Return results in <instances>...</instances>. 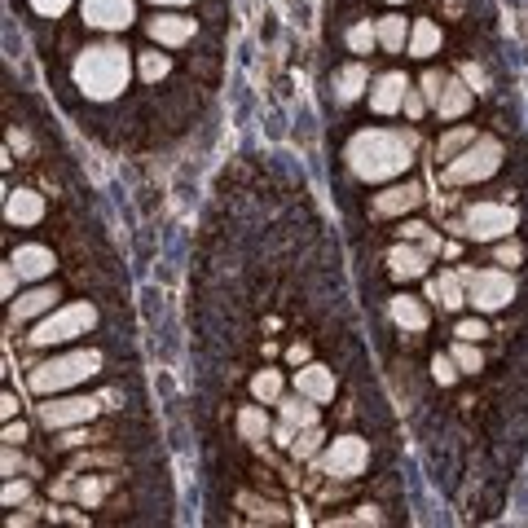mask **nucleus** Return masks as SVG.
Wrapping results in <instances>:
<instances>
[{"mask_svg":"<svg viewBox=\"0 0 528 528\" xmlns=\"http://www.w3.org/2000/svg\"><path fill=\"white\" fill-rule=\"evenodd\" d=\"M102 370V352L93 348H80V352H66V357H53L44 361V366L31 370V392L36 396H53L62 388H75V383H84L88 374Z\"/></svg>","mask_w":528,"mask_h":528,"instance_id":"3","label":"nucleus"},{"mask_svg":"<svg viewBox=\"0 0 528 528\" xmlns=\"http://www.w3.org/2000/svg\"><path fill=\"white\" fill-rule=\"evenodd\" d=\"M97 410H102V401H93V396H53V401L40 405V423L49 432H66V427L88 423Z\"/></svg>","mask_w":528,"mask_h":528,"instance_id":"7","label":"nucleus"},{"mask_svg":"<svg viewBox=\"0 0 528 528\" xmlns=\"http://www.w3.org/2000/svg\"><path fill=\"white\" fill-rule=\"evenodd\" d=\"M22 440H27V427H22V423H9V427H5V445H22Z\"/></svg>","mask_w":528,"mask_h":528,"instance_id":"45","label":"nucleus"},{"mask_svg":"<svg viewBox=\"0 0 528 528\" xmlns=\"http://www.w3.org/2000/svg\"><path fill=\"white\" fill-rule=\"evenodd\" d=\"M27 484H22V480H9L5 484V493H0V502H5V506H18V502H27Z\"/></svg>","mask_w":528,"mask_h":528,"instance_id":"37","label":"nucleus"},{"mask_svg":"<svg viewBox=\"0 0 528 528\" xmlns=\"http://www.w3.org/2000/svg\"><path fill=\"white\" fill-rule=\"evenodd\" d=\"M366 84H370L366 62H348V66H339V75H335V97L339 102H357V97L366 93Z\"/></svg>","mask_w":528,"mask_h":528,"instance_id":"20","label":"nucleus"},{"mask_svg":"<svg viewBox=\"0 0 528 528\" xmlns=\"http://www.w3.org/2000/svg\"><path fill=\"white\" fill-rule=\"evenodd\" d=\"M515 225H520V216H515V207H506V203H476V207H467V238L493 242V238H506Z\"/></svg>","mask_w":528,"mask_h":528,"instance_id":"8","label":"nucleus"},{"mask_svg":"<svg viewBox=\"0 0 528 528\" xmlns=\"http://www.w3.org/2000/svg\"><path fill=\"white\" fill-rule=\"evenodd\" d=\"M423 251H427V256H436V251H440V238L427 234V238H423Z\"/></svg>","mask_w":528,"mask_h":528,"instance_id":"49","label":"nucleus"},{"mask_svg":"<svg viewBox=\"0 0 528 528\" xmlns=\"http://www.w3.org/2000/svg\"><path fill=\"white\" fill-rule=\"evenodd\" d=\"M66 5H71V0H31V9H36V14H44V18H62Z\"/></svg>","mask_w":528,"mask_h":528,"instance_id":"36","label":"nucleus"},{"mask_svg":"<svg viewBox=\"0 0 528 528\" xmlns=\"http://www.w3.org/2000/svg\"><path fill=\"white\" fill-rule=\"evenodd\" d=\"M150 40L154 44H163V49H181L185 40L194 36V18H181V14H159V18H150Z\"/></svg>","mask_w":528,"mask_h":528,"instance_id":"12","label":"nucleus"},{"mask_svg":"<svg viewBox=\"0 0 528 528\" xmlns=\"http://www.w3.org/2000/svg\"><path fill=\"white\" fill-rule=\"evenodd\" d=\"M462 80H467V88H476V93H484V88H489V75H484V66H476V62L462 66Z\"/></svg>","mask_w":528,"mask_h":528,"instance_id":"35","label":"nucleus"},{"mask_svg":"<svg viewBox=\"0 0 528 528\" xmlns=\"http://www.w3.org/2000/svg\"><path fill=\"white\" fill-rule=\"evenodd\" d=\"M295 388H300V396H308V401H330L335 396V374H330L326 366H304L300 374H295Z\"/></svg>","mask_w":528,"mask_h":528,"instance_id":"15","label":"nucleus"},{"mask_svg":"<svg viewBox=\"0 0 528 528\" xmlns=\"http://www.w3.org/2000/svg\"><path fill=\"white\" fill-rule=\"evenodd\" d=\"M379 44L388 53H401L405 49V18L392 14V18H379Z\"/></svg>","mask_w":528,"mask_h":528,"instance_id":"28","label":"nucleus"},{"mask_svg":"<svg viewBox=\"0 0 528 528\" xmlns=\"http://www.w3.org/2000/svg\"><path fill=\"white\" fill-rule=\"evenodd\" d=\"M75 84L93 102H110L128 88V49L124 44H88L75 58Z\"/></svg>","mask_w":528,"mask_h":528,"instance_id":"2","label":"nucleus"},{"mask_svg":"<svg viewBox=\"0 0 528 528\" xmlns=\"http://www.w3.org/2000/svg\"><path fill=\"white\" fill-rule=\"evenodd\" d=\"M454 335H458V339H471V344H476V339H484L489 330H484V322H462V326L454 330Z\"/></svg>","mask_w":528,"mask_h":528,"instance_id":"39","label":"nucleus"},{"mask_svg":"<svg viewBox=\"0 0 528 528\" xmlns=\"http://www.w3.org/2000/svg\"><path fill=\"white\" fill-rule=\"evenodd\" d=\"M374 44H379V27H370V22H357V27L348 31V49L352 53H370Z\"/></svg>","mask_w":528,"mask_h":528,"instance_id":"31","label":"nucleus"},{"mask_svg":"<svg viewBox=\"0 0 528 528\" xmlns=\"http://www.w3.org/2000/svg\"><path fill=\"white\" fill-rule=\"evenodd\" d=\"M502 168V141L493 137H476L458 159L445 163V185H471V181H484Z\"/></svg>","mask_w":528,"mask_h":528,"instance_id":"5","label":"nucleus"},{"mask_svg":"<svg viewBox=\"0 0 528 528\" xmlns=\"http://www.w3.org/2000/svg\"><path fill=\"white\" fill-rule=\"evenodd\" d=\"M273 440H278V445H286V449H291V440H295V427H291V423H286V418H282V423L273 427Z\"/></svg>","mask_w":528,"mask_h":528,"instance_id":"42","label":"nucleus"},{"mask_svg":"<svg viewBox=\"0 0 528 528\" xmlns=\"http://www.w3.org/2000/svg\"><path fill=\"white\" fill-rule=\"evenodd\" d=\"M106 489H110V480H102V476H88V480L75 484V498H80L84 506H97V502L106 498Z\"/></svg>","mask_w":528,"mask_h":528,"instance_id":"32","label":"nucleus"},{"mask_svg":"<svg viewBox=\"0 0 528 528\" xmlns=\"http://www.w3.org/2000/svg\"><path fill=\"white\" fill-rule=\"evenodd\" d=\"M322 440L326 436H322V427H317V423L313 427H300V432H295V440H291V454L295 458H313L317 449H322Z\"/></svg>","mask_w":528,"mask_h":528,"instance_id":"29","label":"nucleus"},{"mask_svg":"<svg viewBox=\"0 0 528 528\" xmlns=\"http://www.w3.org/2000/svg\"><path fill=\"white\" fill-rule=\"evenodd\" d=\"M5 216H9V225H36L44 216V198L36 190H14L5 198Z\"/></svg>","mask_w":528,"mask_h":528,"instance_id":"16","label":"nucleus"},{"mask_svg":"<svg viewBox=\"0 0 528 528\" xmlns=\"http://www.w3.org/2000/svg\"><path fill=\"white\" fill-rule=\"evenodd\" d=\"M467 282V304H476L480 313H498L515 300V282L506 269H458Z\"/></svg>","mask_w":528,"mask_h":528,"instance_id":"6","label":"nucleus"},{"mask_svg":"<svg viewBox=\"0 0 528 528\" xmlns=\"http://www.w3.org/2000/svg\"><path fill=\"white\" fill-rule=\"evenodd\" d=\"M97 326V308L80 300V304H66V308H53V313H44L36 330H31V344L40 348H53V344H71V339L88 335V330Z\"/></svg>","mask_w":528,"mask_h":528,"instance_id":"4","label":"nucleus"},{"mask_svg":"<svg viewBox=\"0 0 528 528\" xmlns=\"http://www.w3.org/2000/svg\"><path fill=\"white\" fill-rule=\"evenodd\" d=\"M423 110H427V97L423 93H405V115H423Z\"/></svg>","mask_w":528,"mask_h":528,"instance_id":"41","label":"nucleus"},{"mask_svg":"<svg viewBox=\"0 0 528 528\" xmlns=\"http://www.w3.org/2000/svg\"><path fill=\"white\" fill-rule=\"evenodd\" d=\"M405 93H410V80L401 71H388L374 80V93H370V110L374 115H396L405 106Z\"/></svg>","mask_w":528,"mask_h":528,"instance_id":"11","label":"nucleus"},{"mask_svg":"<svg viewBox=\"0 0 528 528\" xmlns=\"http://www.w3.org/2000/svg\"><path fill=\"white\" fill-rule=\"evenodd\" d=\"M344 159L361 181H392V176H401L414 163V137L388 128H366L348 141Z\"/></svg>","mask_w":528,"mask_h":528,"instance_id":"1","label":"nucleus"},{"mask_svg":"<svg viewBox=\"0 0 528 528\" xmlns=\"http://www.w3.org/2000/svg\"><path fill=\"white\" fill-rule=\"evenodd\" d=\"M436 49H440V27L432 18H418L414 31H410V53L414 58H432Z\"/></svg>","mask_w":528,"mask_h":528,"instance_id":"23","label":"nucleus"},{"mask_svg":"<svg viewBox=\"0 0 528 528\" xmlns=\"http://www.w3.org/2000/svg\"><path fill=\"white\" fill-rule=\"evenodd\" d=\"M471 141H476V128H449V132H445V137H440V141H436V154H440V159H445V163H449V159H458V154H462V150H467V146H471Z\"/></svg>","mask_w":528,"mask_h":528,"instance_id":"26","label":"nucleus"},{"mask_svg":"<svg viewBox=\"0 0 528 528\" xmlns=\"http://www.w3.org/2000/svg\"><path fill=\"white\" fill-rule=\"evenodd\" d=\"M14 269L22 278H49L53 273V251L40 247V242H27V247L14 251Z\"/></svg>","mask_w":528,"mask_h":528,"instance_id":"18","label":"nucleus"},{"mask_svg":"<svg viewBox=\"0 0 528 528\" xmlns=\"http://www.w3.org/2000/svg\"><path fill=\"white\" fill-rule=\"evenodd\" d=\"M366 462H370V445L366 440H357V436H339V440H330V449L322 458H317V467H326L330 476H361L366 471Z\"/></svg>","mask_w":528,"mask_h":528,"instance_id":"9","label":"nucleus"},{"mask_svg":"<svg viewBox=\"0 0 528 528\" xmlns=\"http://www.w3.org/2000/svg\"><path fill=\"white\" fill-rule=\"evenodd\" d=\"M392 322L401 326V330H410V335L427 330V308H423V300H414V295H396V300H392Z\"/></svg>","mask_w":528,"mask_h":528,"instance_id":"22","label":"nucleus"},{"mask_svg":"<svg viewBox=\"0 0 528 528\" xmlns=\"http://www.w3.org/2000/svg\"><path fill=\"white\" fill-rule=\"evenodd\" d=\"M449 357H454V361H458V370H462V374H476V370L484 366V357H480V348H476V344H471V339H458V344H454V352H449Z\"/></svg>","mask_w":528,"mask_h":528,"instance_id":"30","label":"nucleus"},{"mask_svg":"<svg viewBox=\"0 0 528 528\" xmlns=\"http://www.w3.org/2000/svg\"><path fill=\"white\" fill-rule=\"evenodd\" d=\"M238 436L251 440V445H260V440L269 436V418H264L260 405H247V410L238 414Z\"/></svg>","mask_w":528,"mask_h":528,"instance_id":"25","label":"nucleus"},{"mask_svg":"<svg viewBox=\"0 0 528 528\" xmlns=\"http://www.w3.org/2000/svg\"><path fill=\"white\" fill-rule=\"evenodd\" d=\"M154 5H190V0H154Z\"/></svg>","mask_w":528,"mask_h":528,"instance_id":"50","label":"nucleus"},{"mask_svg":"<svg viewBox=\"0 0 528 528\" xmlns=\"http://www.w3.org/2000/svg\"><path fill=\"white\" fill-rule=\"evenodd\" d=\"M278 405H282V418L295 427V432L317 423V401H308V396H291V401H278Z\"/></svg>","mask_w":528,"mask_h":528,"instance_id":"24","label":"nucleus"},{"mask_svg":"<svg viewBox=\"0 0 528 528\" xmlns=\"http://www.w3.org/2000/svg\"><path fill=\"white\" fill-rule=\"evenodd\" d=\"M84 22L97 31H124L132 22V0H84Z\"/></svg>","mask_w":528,"mask_h":528,"instance_id":"10","label":"nucleus"},{"mask_svg":"<svg viewBox=\"0 0 528 528\" xmlns=\"http://www.w3.org/2000/svg\"><path fill=\"white\" fill-rule=\"evenodd\" d=\"M427 260H432V256H427L423 247H405V242H401V247L388 251V273L396 282H414V278H423V273H427Z\"/></svg>","mask_w":528,"mask_h":528,"instance_id":"13","label":"nucleus"},{"mask_svg":"<svg viewBox=\"0 0 528 528\" xmlns=\"http://www.w3.org/2000/svg\"><path fill=\"white\" fill-rule=\"evenodd\" d=\"M286 361H291V366H304V361H308V344H295V348H286Z\"/></svg>","mask_w":528,"mask_h":528,"instance_id":"46","label":"nucleus"},{"mask_svg":"<svg viewBox=\"0 0 528 528\" xmlns=\"http://www.w3.org/2000/svg\"><path fill=\"white\" fill-rule=\"evenodd\" d=\"M427 295L440 300V308H462L467 304V282H462V273H440V278H432V286H427Z\"/></svg>","mask_w":528,"mask_h":528,"instance_id":"21","label":"nucleus"},{"mask_svg":"<svg viewBox=\"0 0 528 528\" xmlns=\"http://www.w3.org/2000/svg\"><path fill=\"white\" fill-rule=\"evenodd\" d=\"M163 75H168V58H163V53H141V80L159 84Z\"/></svg>","mask_w":528,"mask_h":528,"instance_id":"33","label":"nucleus"},{"mask_svg":"<svg viewBox=\"0 0 528 528\" xmlns=\"http://www.w3.org/2000/svg\"><path fill=\"white\" fill-rule=\"evenodd\" d=\"M440 84H445V80H440L436 71L423 75V97H427V102H436V97H440Z\"/></svg>","mask_w":528,"mask_h":528,"instance_id":"40","label":"nucleus"},{"mask_svg":"<svg viewBox=\"0 0 528 528\" xmlns=\"http://www.w3.org/2000/svg\"><path fill=\"white\" fill-rule=\"evenodd\" d=\"M251 396L264 405H278L282 401V374L278 370H260L256 379H251Z\"/></svg>","mask_w":528,"mask_h":528,"instance_id":"27","label":"nucleus"},{"mask_svg":"<svg viewBox=\"0 0 528 528\" xmlns=\"http://www.w3.org/2000/svg\"><path fill=\"white\" fill-rule=\"evenodd\" d=\"M458 374H462V370H458L454 357H436V361H432V379H436V383H454Z\"/></svg>","mask_w":528,"mask_h":528,"instance_id":"34","label":"nucleus"},{"mask_svg":"<svg viewBox=\"0 0 528 528\" xmlns=\"http://www.w3.org/2000/svg\"><path fill=\"white\" fill-rule=\"evenodd\" d=\"M0 414H5V418L18 414V401H14V396H5V401H0Z\"/></svg>","mask_w":528,"mask_h":528,"instance_id":"48","label":"nucleus"},{"mask_svg":"<svg viewBox=\"0 0 528 528\" xmlns=\"http://www.w3.org/2000/svg\"><path fill=\"white\" fill-rule=\"evenodd\" d=\"M432 229L423 225V220H410V225H401V238H427Z\"/></svg>","mask_w":528,"mask_h":528,"instance_id":"44","label":"nucleus"},{"mask_svg":"<svg viewBox=\"0 0 528 528\" xmlns=\"http://www.w3.org/2000/svg\"><path fill=\"white\" fill-rule=\"evenodd\" d=\"M432 106H436L440 119L467 115V106H471V88H467V80H445V84H440V97H436Z\"/></svg>","mask_w":528,"mask_h":528,"instance_id":"19","label":"nucleus"},{"mask_svg":"<svg viewBox=\"0 0 528 528\" xmlns=\"http://www.w3.org/2000/svg\"><path fill=\"white\" fill-rule=\"evenodd\" d=\"M53 300H58V286H36V291H27L22 300L9 304V313H14V322H31V317L53 313Z\"/></svg>","mask_w":528,"mask_h":528,"instance_id":"17","label":"nucleus"},{"mask_svg":"<svg viewBox=\"0 0 528 528\" xmlns=\"http://www.w3.org/2000/svg\"><path fill=\"white\" fill-rule=\"evenodd\" d=\"M520 260H524L520 242H502V247H498V264H520Z\"/></svg>","mask_w":528,"mask_h":528,"instance_id":"38","label":"nucleus"},{"mask_svg":"<svg viewBox=\"0 0 528 528\" xmlns=\"http://www.w3.org/2000/svg\"><path fill=\"white\" fill-rule=\"evenodd\" d=\"M418 203H423V190H418V185H392V190L374 194V216H401Z\"/></svg>","mask_w":528,"mask_h":528,"instance_id":"14","label":"nucleus"},{"mask_svg":"<svg viewBox=\"0 0 528 528\" xmlns=\"http://www.w3.org/2000/svg\"><path fill=\"white\" fill-rule=\"evenodd\" d=\"M14 278H22V273L14 269V260L5 264V278H0V286H5V300H14Z\"/></svg>","mask_w":528,"mask_h":528,"instance_id":"43","label":"nucleus"},{"mask_svg":"<svg viewBox=\"0 0 528 528\" xmlns=\"http://www.w3.org/2000/svg\"><path fill=\"white\" fill-rule=\"evenodd\" d=\"M0 467H5V476H14V467H18V454H14V445H5V458H0Z\"/></svg>","mask_w":528,"mask_h":528,"instance_id":"47","label":"nucleus"},{"mask_svg":"<svg viewBox=\"0 0 528 528\" xmlns=\"http://www.w3.org/2000/svg\"><path fill=\"white\" fill-rule=\"evenodd\" d=\"M388 5H405V0H388Z\"/></svg>","mask_w":528,"mask_h":528,"instance_id":"51","label":"nucleus"}]
</instances>
